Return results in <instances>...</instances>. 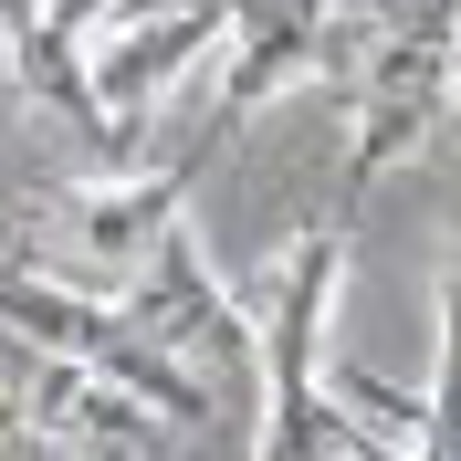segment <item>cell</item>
Instances as JSON below:
<instances>
[{"label":"cell","mask_w":461,"mask_h":461,"mask_svg":"<svg viewBox=\"0 0 461 461\" xmlns=\"http://www.w3.org/2000/svg\"><path fill=\"white\" fill-rule=\"evenodd\" d=\"M336 294H346V241L336 230H294L273 252V273H262V294H252V325H262V430H252V451H273V461H357V451H377L357 430V409L336 399V377H325L336 367L325 357Z\"/></svg>","instance_id":"cell-1"},{"label":"cell","mask_w":461,"mask_h":461,"mask_svg":"<svg viewBox=\"0 0 461 461\" xmlns=\"http://www.w3.org/2000/svg\"><path fill=\"white\" fill-rule=\"evenodd\" d=\"M346 178L377 189V178H399L420 147L451 126L461 105V0H409L388 11V32H367V53L346 63Z\"/></svg>","instance_id":"cell-2"},{"label":"cell","mask_w":461,"mask_h":461,"mask_svg":"<svg viewBox=\"0 0 461 461\" xmlns=\"http://www.w3.org/2000/svg\"><path fill=\"white\" fill-rule=\"evenodd\" d=\"M126 315L168 346V357H189L210 388H221V377H262V325H252V304L221 284V262L200 252V230H189V221H178L168 241L137 262Z\"/></svg>","instance_id":"cell-3"},{"label":"cell","mask_w":461,"mask_h":461,"mask_svg":"<svg viewBox=\"0 0 461 461\" xmlns=\"http://www.w3.org/2000/svg\"><path fill=\"white\" fill-rule=\"evenodd\" d=\"M178 221H189V168L85 178V189L53 210V241H42V262H53V273H74V284H95V294H126V284H137V262L158 252Z\"/></svg>","instance_id":"cell-4"},{"label":"cell","mask_w":461,"mask_h":461,"mask_svg":"<svg viewBox=\"0 0 461 461\" xmlns=\"http://www.w3.org/2000/svg\"><path fill=\"white\" fill-rule=\"evenodd\" d=\"M357 63V42H346V11L336 0H241L230 11V42H221V115L210 126H241V115H262L273 95L315 85V74H346Z\"/></svg>","instance_id":"cell-5"},{"label":"cell","mask_w":461,"mask_h":461,"mask_svg":"<svg viewBox=\"0 0 461 461\" xmlns=\"http://www.w3.org/2000/svg\"><path fill=\"white\" fill-rule=\"evenodd\" d=\"M32 440L42 451H178V420L85 357H42L32 367Z\"/></svg>","instance_id":"cell-6"},{"label":"cell","mask_w":461,"mask_h":461,"mask_svg":"<svg viewBox=\"0 0 461 461\" xmlns=\"http://www.w3.org/2000/svg\"><path fill=\"white\" fill-rule=\"evenodd\" d=\"M137 315H115V294L74 284V273H0V336H22L32 357H105Z\"/></svg>","instance_id":"cell-7"},{"label":"cell","mask_w":461,"mask_h":461,"mask_svg":"<svg viewBox=\"0 0 461 461\" xmlns=\"http://www.w3.org/2000/svg\"><path fill=\"white\" fill-rule=\"evenodd\" d=\"M325 377H336V399L357 409V430H367L377 451L430 461V399H409V388H388V377H367V367H325Z\"/></svg>","instance_id":"cell-8"},{"label":"cell","mask_w":461,"mask_h":461,"mask_svg":"<svg viewBox=\"0 0 461 461\" xmlns=\"http://www.w3.org/2000/svg\"><path fill=\"white\" fill-rule=\"evenodd\" d=\"M430 325H440V346H430V451L461 461V241H451V262H440Z\"/></svg>","instance_id":"cell-9"},{"label":"cell","mask_w":461,"mask_h":461,"mask_svg":"<svg viewBox=\"0 0 461 461\" xmlns=\"http://www.w3.org/2000/svg\"><path fill=\"white\" fill-rule=\"evenodd\" d=\"M22 420H32V409H22V399H0V451H22V440H32V430H22Z\"/></svg>","instance_id":"cell-10"}]
</instances>
